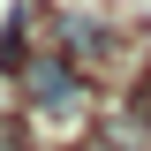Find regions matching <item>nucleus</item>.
I'll use <instances>...</instances> for the list:
<instances>
[{"label":"nucleus","mask_w":151,"mask_h":151,"mask_svg":"<svg viewBox=\"0 0 151 151\" xmlns=\"http://www.w3.org/2000/svg\"><path fill=\"white\" fill-rule=\"evenodd\" d=\"M136 113H144V121H151V76H144V83H136Z\"/></svg>","instance_id":"f03ea898"},{"label":"nucleus","mask_w":151,"mask_h":151,"mask_svg":"<svg viewBox=\"0 0 151 151\" xmlns=\"http://www.w3.org/2000/svg\"><path fill=\"white\" fill-rule=\"evenodd\" d=\"M23 91H30L38 106H76L83 76H76V68H68L60 53H45V60H30V68H23Z\"/></svg>","instance_id":"f257e3e1"}]
</instances>
